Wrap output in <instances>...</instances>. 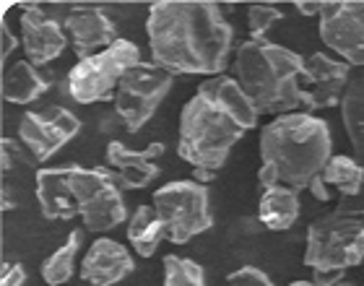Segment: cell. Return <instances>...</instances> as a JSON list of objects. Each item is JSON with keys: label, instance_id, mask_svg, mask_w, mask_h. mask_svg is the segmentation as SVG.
Masks as SVG:
<instances>
[{"label": "cell", "instance_id": "cell-1", "mask_svg": "<svg viewBox=\"0 0 364 286\" xmlns=\"http://www.w3.org/2000/svg\"><path fill=\"white\" fill-rule=\"evenodd\" d=\"M156 65L177 73L221 75L235 45V29L211 0H159L146 18Z\"/></svg>", "mask_w": 364, "mask_h": 286}, {"label": "cell", "instance_id": "cell-2", "mask_svg": "<svg viewBox=\"0 0 364 286\" xmlns=\"http://www.w3.org/2000/svg\"><path fill=\"white\" fill-rule=\"evenodd\" d=\"M333 157V141L326 120L312 112L279 115L260 133V188L304 190L323 174Z\"/></svg>", "mask_w": 364, "mask_h": 286}, {"label": "cell", "instance_id": "cell-3", "mask_svg": "<svg viewBox=\"0 0 364 286\" xmlns=\"http://www.w3.org/2000/svg\"><path fill=\"white\" fill-rule=\"evenodd\" d=\"M304 58L268 39H247L237 47L235 78L260 115H289L302 105Z\"/></svg>", "mask_w": 364, "mask_h": 286}, {"label": "cell", "instance_id": "cell-4", "mask_svg": "<svg viewBox=\"0 0 364 286\" xmlns=\"http://www.w3.org/2000/svg\"><path fill=\"white\" fill-rule=\"evenodd\" d=\"M245 133L247 130L237 125L221 107L196 91V97L182 107L177 154L193 166L198 182H205L224 166L229 151L242 141Z\"/></svg>", "mask_w": 364, "mask_h": 286}, {"label": "cell", "instance_id": "cell-5", "mask_svg": "<svg viewBox=\"0 0 364 286\" xmlns=\"http://www.w3.org/2000/svg\"><path fill=\"white\" fill-rule=\"evenodd\" d=\"M364 263V218L328 213L307 229L304 265L312 271H346Z\"/></svg>", "mask_w": 364, "mask_h": 286}, {"label": "cell", "instance_id": "cell-6", "mask_svg": "<svg viewBox=\"0 0 364 286\" xmlns=\"http://www.w3.org/2000/svg\"><path fill=\"white\" fill-rule=\"evenodd\" d=\"M141 60V50L130 39H117L112 47L78 60L68 73V94L78 105H94L114 99L122 75L136 68Z\"/></svg>", "mask_w": 364, "mask_h": 286}, {"label": "cell", "instance_id": "cell-7", "mask_svg": "<svg viewBox=\"0 0 364 286\" xmlns=\"http://www.w3.org/2000/svg\"><path fill=\"white\" fill-rule=\"evenodd\" d=\"M154 211L161 218L167 240L172 245H185L198 234L213 226L208 208V188L198 180H175L161 185L154 193Z\"/></svg>", "mask_w": 364, "mask_h": 286}, {"label": "cell", "instance_id": "cell-8", "mask_svg": "<svg viewBox=\"0 0 364 286\" xmlns=\"http://www.w3.org/2000/svg\"><path fill=\"white\" fill-rule=\"evenodd\" d=\"M172 83L175 75L156 63H138L136 68L122 75L120 86L114 91V110L125 130L138 133L144 128L172 91Z\"/></svg>", "mask_w": 364, "mask_h": 286}, {"label": "cell", "instance_id": "cell-9", "mask_svg": "<svg viewBox=\"0 0 364 286\" xmlns=\"http://www.w3.org/2000/svg\"><path fill=\"white\" fill-rule=\"evenodd\" d=\"M73 188H76L81 218L89 232H112L128 218V208L122 201V188L114 182L107 166L73 164Z\"/></svg>", "mask_w": 364, "mask_h": 286}, {"label": "cell", "instance_id": "cell-10", "mask_svg": "<svg viewBox=\"0 0 364 286\" xmlns=\"http://www.w3.org/2000/svg\"><path fill=\"white\" fill-rule=\"evenodd\" d=\"M320 37L349 65H364V0L323 3Z\"/></svg>", "mask_w": 364, "mask_h": 286}, {"label": "cell", "instance_id": "cell-11", "mask_svg": "<svg viewBox=\"0 0 364 286\" xmlns=\"http://www.w3.org/2000/svg\"><path fill=\"white\" fill-rule=\"evenodd\" d=\"M78 130H81V120L76 115L65 107L53 105L47 110H39V112L23 115L21 125H18V138L37 161H47L65 143L73 141L78 136Z\"/></svg>", "mask_w": 364, "mask_h": 286}, {"label": "cell", "instance_id": "cell-12", "mask_svg": "<svg viewBox=\"0 0 364 286\" xmlns=\"http://www.w3.org/2000/svg\"><path fill=\"white\" fill-rule=\"evenodd\" d=\"M351 83V65L333 60L326 53H312L304 58L302 70V105L307 110H331L343 102V94Z\"/></svg>", "mask_w": 364, "mask_h": 286}, {"label": "cell", "instance_id": "cell-13", "mask_svg": "<svg viewBox=\"0 0 364 286\" xmlns=\"http://www.w3.org/2000/svg\"><path fill=\"white\" fill-rule=\"evenodd\" d=\"M164 154V143H151L144 151H133L125 143L112 141L107 146V169L122 190H144L159 177L156 159Z\"/></svg>", "mask_w": 364, "mask_h": 286}, {"label": "cell", "instance_id": "cell-14", "mask_svg": "<svg viewBox=\"0 0 364 286\" xmlns=\"http://www.w3.org/2000/svg\"><path fill=\"white\" fill-rule=\"evenodd\" d=\"M65 34L73 47V53L84 60L91 55L102 53L117 42V29L107 11L97 6H76L65 16Z\"/></svg>", "mask_w": 364, "mask_h": 286}, {"label": "cell", "instance_id": "cell-15", "mask_svg": "<svg viewBox=\"0 0 364 286\" xmlns=\"http://www.w3.org/2000/svg\"><path fill=\"white\" fill-rule=\"evenodd\" d=\"M21 45L26 60L39 68L60 58L68 45V34L65 26L50 18L39 6H26L21 14Z\"/></svg>", "mask_w": 364, "mask_h": 286}, {"label": "cell", "instance_id": "cell-16", "mask_svg": "<svg viewBox=\"0 0 364 286\" xmlns=\"http://www.w3.org/2000/svg\"><path fill=\"white\" fill-rule=\"evenodd\" d=\"M37 201L42 216L50 221H70L81 216V206H78L76 188H73V164L39 169Z\"/></svg>", "mask_w": 364, "mask_h": 286}, {"label": "cell", "instance_id": "cell-17", "mask_svg": "<svg viewBox=\"0 0 364 286\" xmlns=\"http://www.w3.org/2000/svg\"><path fill=\"white\" fill-rule=\"evenodd\" d=\"M136 271V260L125 245L114 240H97L81 263V279L91 286H114Z\"/></svg>", "mask_w": 364, "mask_h": 286}, {"label": "cell", "instance_id": "cell-18", "mask_svg": "<svg viewBox=\"0 0 364 286\" xmlns=\"http://www.w3.org/2000/svg\"><path fill=\"white\" fill-rule=\"evenodd\" d=\"M198 94L208 97L216 107H221L224 112L242 125L245 130H252L258 125V110L252 107V102L247 99V94L242 91V86L237 83V78L232 75H213V78H205L200 86H198Z\"/></svg>", "mask_w": 364, "mask_h": 286}, {"label": "cell", "instance_id": "cell-19", "mask_svg": "<svg viewBox=\"0 0 364 286\" xmlns=\"http://www.w3.org/2000/svg\"><path fill=\"white\" fill-rule=\"evenodd\" d=\"M299 193L289 188H268L263 190L258 206V218L260 224L271 229V232H287L296 224L299 218Z\"/></svg>", "mask_w": 364, "mask_h": 286}, {"label": "cell", "instance_id": "cell-20", "mask_svg": "<svg viewBox=\"0 0 364 286\" xmlns=\"http://www.w3.org/2000/svg\"><path fill=\"white\" fill-rule=\"evenodd\" d=\"M50 89V81L29 60H18L3 75V99L11 105H31Z\"/></svg>", "mask_w": 364, "mask_h": 286}, {"label": "cell", "instance_id": "cell-21", "mask_svg": "<svg viewBox=\"0 0 364 286\" xmlns=\"http://www.w3.org/2000/svg\"><path fill=\"white\" fill-rule=\"evenodd\" d=\"M128 240L133 245L141 258H151L156 250H159L161 240H167V232H164V224L161 218L156 216L154 206H138L133 216L128 221Z\"/></svg>", "mask_w": 364, "mask_h": 286}, {"label": "cell", "instance_id": "cell-22", "mask_svg": "<svg viewBox=\"0 0 364 286\" xmlns=\"http://www.w3.org/2000/svg\"><path fill=\"white\" fill-rule=\"evenodd\" d=\"M81 240H84V234L78 232V229L70 232L68 240L63 242L53 255L42 260L39 273L47 281V286H63L70 281V276L76 271V258H78V250H81Z\"/></svg>", "mask_w": 364, "mask_h": 286}, {"label": "cell", "instance_id": "cell-23", "mask_svg": "<svg viewBox=\"0 0 364 286\" xmlns=\"http://www.w3.org/2000/svg\"><path fill=\"white\" fill-rule=\"evenodd\" d=\"M323 180L333 185L341 196H359V190L364 188V166L351 157L338 154V157H331V161L326 164Z\"/></svg>", "mask_w": 364, "mask_h": 286}, {"label": "cell", "instance_id": "cell-24", "mask_svg": "<svg viewBox=\"0 0 364 286\" xmlns=\"http://www.w3.org/2000/svg\"><path fill=\"white\" fill-rule=\"evenodd\" d=\"M343 125L349 133L354 149L364 151V75L349 83V89L343 94Z\"/></svg>", "mask_w": 364, "mask_h": 286}, {"label": "cell", "instance_id": "cell-25", "mask_svg": "<svg viewBox=\"0 0 364 286\" xmlns=\"http://www.w3.org/2000/svg\"><path fill=\"white\" fill-rule=\"evenodd\" d=\"M164 286H205L203 268L190 258H164Z\"/></svg>", "mask_w": 364, "mask_h": 286}, {"label": "cell", "instance_id": "cell-26", "mask_svg": "<svg viewBox=\"0 0 364 286\" xmlns=\"http://www.w3.org/2000/svg\"><path fill=\"white\" fill-rule=\"evenodd\" d=\"M284 18L279 8L266 6V3H258V6H250L247 11V26H250V37L252 39H266L268 31L276 26V23Z\"/></svg>", "mask_w": 364, "mask_h": 286}, {"label": "cell", "instance_id": "cell-27", "mask_svg": "<svg viewBox=\"0 0 364 286\" xmlns=\"http://www.w3.org/2000/svg\"><path fill=\"white\" fill-rule=\"evenodd\" d=\"M227 286H273V284L260 268H255V265H245V268H240V271L229 273Z\"/></svg>", "mask_w": 364, "mask_h": 286}, {"label": "cell", "instance_id": "cell-28", "mask_svg": "<svg viewBox=\"0 0 364 286\" xmlns=\"http://www.w3.org/2000/svg\"><path fill=\"white\" fill-rule=\"evenodd\" d=\"M23 284H26V268L21 263H8L3 268L0 286H23Z\"/></svg>", "mask_w": 364, "mask_h": 286}, {"label": "cell", "instance_id": "cell-29", "mask_svg": "<svg viewBox=\"0 0 364 286\" xmlns=\"http://www.w3.org/2000/svg\"><path fill=\"white\" fill-rule=\"evenodd\" d=\"M0 37H3V47H0V50H3V60H6L16 50V37H14V31H11V26H8L6 16H3V21H0Z\"/></svg>", "mask_w": 364, "mask_h": 286}, {"label": "cell", "instance_id": "cell-30", "mask_svg": "<svg viewBox=\"0 0 364 286\" xmlns=\"http://www.w3.org/2000/svg\"><path fill=\"white\" fill-rule=\"evenodd\" d=\"M343 281V271H312V284L315 286H333Z\"/></svg>", "mask_w": 364, "mask_h": 286}, {"label": "cell", "instance_id": "cell-31", "mask_svg": "<svg viewBox=\"0 0 364 286\" xmlns=\"http://www.w3.org/2000/svg\"><path fill=\"white\" fill-rule=\"evenodd\" d=\"M310 193H312V196H315V198H318L320 203H326L328 198H331V193H328V182L323 180V174H320V177H315V180H312Z\"/></svg>", "mask_w": 364, "mask_h": 286}, {"label": "cell", "instance_id": "cell-32", "mask_svg": "<svg viewBox=\"0 0 364 286\" xmlns=\"http://www.w3.org/2000/svg\"><path fill=\"white\" fill-rule=\"evenodd\" d=\"M294 6L302 16H320V8H323V3H304V0H296Z\"/></svg>", "mask_w": 364, "mask_h": 286}, {"label": "cell", "instance_id": "cell-33", "mask_svg": "<svg viewBox=\"0 0 364 286\" xmlns=\"http://www.w3.org/2000/svg\"><path fill=\"white\" fill-rule=\"evenodd\" d=\"M289 286H315V284H312V281H291Z\"/></svg>", "mask_w": 364, "mask_h": 286}, {"label": "cell", "instance_id": "cell-34", "mask_svg": "<svg viewBox=\"0 0 364 286\" xmlns=\"http://www.w3.org/2000/svg\"><path fill=\"white\" fill-rule=\"evenodd\" d=\"M333 286H357V284H351V281H338V284H333Z\"/></svg>", "mask_w": 364, "mask_h": 286}]
</instances>
